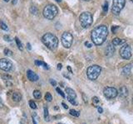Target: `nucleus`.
Wrapping results in <instances>:
<instances>
[{
    "mask_svg": "<svg viewBox=\"0 0 133 124\" xmlns=\"http://www.w3.org/2000/svg\"><path fill=\"white\" fill-rule=\"evenodd\" d=\"M108 35V29L107 27L105 25H101L95 27L92 31L91 37L93 41V43L97 46H100L106 41Z\"/></svg>",
    "mask_w": 133,
    "mask_h": 124,
    "instance_id": "f257e3e1",
    "label": "nucleus"
},
{
    "mask_svg": "<svg viewBox=\"0 0 133 124\" xmlns=\"http://www.w3.org/2000/svg\"><path fill=\"white\" fill-rule=\"evenodd\" d=\"M43 42L50 50H55L58 46V39L52 33H46L42 38Z\"/></svg>",
    "mask_w": 133,
    "mask_h": 124,
    "instance_id": "f03ea898",
    "label": "nucleus"
},
{
    "mask_svg": "<svg viewBox=\"0 0 133 124\" xmlns=\"http://www.w3.org/2000/svg\"><path fill=\"white\" fill-rule=\"evenodd\" d=\"M101 71V68L99 65H93L88 67V69L87 70V75L89 80H96L100 75Z\"/></svg>",
    "mask_w": 133,
    "mask_h": 124,
    "instance_id": "7ed1b4c3",
    "label": "nucleus"
},
{
    "mask_svg": "<svg viewBox=\"0 0 133 124\" xmlns=\"http://www.w3.org/2000/svg\"><path fill=\"white\" fill-rule=\"evenodd\" d=\"M58 8L57 7L53 4H50V5H47L43 9V16L44 17H46L47 19L52 20L53 19L54 17L57 16L58 14Z\"/></svg>",
    "mask_w": 133,
    "mask_h": 124,
    "instance_id": "20e7f679",
    "label": "nucleus"
},
{
    "mask_svg": "<svg viewBox=\"0 0 133 124\" xmlns=\"http://www.w3.org/2000/svg\"><path fill=\"white\" fill-rule=\"evenodd\" d=\"M79 21L83 28H87L92 23V15L89 12H84L80 15Z\"/></svg>",
    "mask_w": 133,
    "mask_h": 124,
    "instance_id": "39448f33",
    "label": "nucleus"
},
{
    "mask_svg": "<svg viewBox=\"0 0 133 124\" xmlns=\"http://www.w3.org/2000/svg\"><path fill=\"white\" fill-rule=\"evenodd\" d=\"M126 3V0H113L112 2V8H111V12L114 15H119L121 11L123 9Z\"/></svg>",
    "mask_w": 133,
    "mask_h": 124,
    "instance_id": "423d86ee",
    "label": "nucleus"
},
{
    "mask_svg": "<svg viewBox=\"0 0 133 124\" xmlns=\"http://www.w3.org/2000/svg\"><path fill=\"white\" fill-rule=\"evenodd\" d=\"M72 41H73V37L72 35L66 31L62 36V46L65 47V48H70L72 47Z\"/></svg>",
    "mask_w": 133,
    "mask_h": 124,
    "instance_id": "0eeeda50",
    "label": "nucleus"
},
{
    "mask_svg": "<svg viewBox=\"0 0 133 124\" xmlns=\"http://www.w3.org/2000/svg\"><path fill=\"white\" fill-rule=\"evenodd\" d=\"M120 55L125 60H129L131 57V48L129 45L126 44L120 49Z\"/></svg>",
    "mask_w": 133,
    "mask_h": 124,
    "instance_id": "6e6552de",
    "label": "nucleus"
},
{
    "mask_svg": "<svg viewBox=\"0 0 133 124\" xmlns=\"http://www.w3.org/2000/svg\"><path fill=\"white\" fill-rule=\"evenodd\" d=\"M13 68V63L7 58L0 60V69L3 71H9Z\"/></svg>",
    "mask_w": 133,
    "mask_h": 124,
    "instance_id": "1a4fd4ad",
    "label": "nucleus"
},
{
    "mask_svg": "<svg viewBox=\"0 0 133 124\" xmlns=\"http://www.w3.org/2000/svg\"><path fill=\"white\" fill-rule=\"evenodd\" d=\"M103 94L105 95V97L107 98H114L117 96L118 92L115 88L112 87H107L104 88Z\"/></svg>",
    "mask_w": 133,
    "mask_h": 124,
    "instance_id": "9d476101",
    "label": "nucleus"
},
{
    "mask_svg": "<svg viewBox=\"0 0 133 124\" xmlns=\"http://www.w3.org/2000/svg\"><path fill=\"white\" fill-rule=\"evenodd\" d=\"M27 79H28L30 81L32 82H35V81L38 80V76L36 73H34L33 70H28L27 71Z\"/></svg>",
    "mask_w": 133,
    "mask_h": 124,
    "instance_id": "9b49d317",
    "label": "nucleus"
},
{
    "mask_svg": "<svg viewBox=\"0 0 133 124\" xmlns=\"http://www.w3.org/2000/svg\"><path fill=\"white\" fill-rule=\"evenodd\" d=\"M115 52V48L113 47V45H108L107 48H106V51H105V55L107 56H111Z\"/></svg>",
    "mask_w": 133,
    "mask_h": 124,
    "instance_id": "f8f14e48",
    "label": "nucleus"
},
{
    "mask_svg": "<svg viewBox=\"0 0 133 124\" xmlns=\"http://www.w3.org/2000/svg\"><path fill=\"white\" fill-rule=\"evenodd\" d=\"M66 93L68 94V98H73V99H76L77 98V94L75 93V91L72 89L70 88H66Z\"/></svg>",
    "mask_w": 133,
    "mask_h": 124,
    "instance_id": "ddd939ff",
    "label": "nucleus"
},
{
    "mask_svg": "<svg viewBox=\"0 0 133 124\" xmlns=\"http://www.w3.org/2000/svg\"><path fill=\"white\" fill-rule=\"evenodd\" d=\"M131 70V65L128 64V65H125L124 68L122 69V73H123V74H125V75H128V74H130Z\"/></svg>",
    "mask_w": 133,
    "mask_h": 124,
    "instance_id": "4468645a",
    "label": "nucleus"
},
{
    "mask_svg": "<svg viewBox=\"0 0 133 124\" xmlns=\"http://www.w3.org/2000/svg\"><path fill=\"white\" fill-rule=\"evenodd\" d=\"M125 42L124 40H122V39H120V38H114L112 41H111V43L114 46V47H117V46H120L121 44H123Z\"/></svg>",
    "mask_w": 133,
    "mask_h": 124,
    "instance_id": "2eb2a0df",
    "label": "nucleus"
},
{
    "mask_svg": "<svg viewBox=\"0 0 133 124\" xmlns=\"http://www.w3.org/2000/svg\"><path fill=\"white\" fill-rule=\"evenodd\" d=\"M22 99V94L19 92H14L13 94V100L14 102H19Z\"/></svg>",
    "mask_w": 133,
    "mask_h": 124,
    "instance_id": "dca6fc26",
    "label": "nucleus"
},
{
    "mask_svg": "<svg viewBox=\"0 0 133 124\" xmlns=\"http://www.w3.org/2000/svg\"><path fill=\"white\" fill-rule=\"evenodd\" d=\"M120 95L122 97H127L128 95V89L127 88V87L125 86H122L121 88H120Z\"/></svg>",
    "mask_w": 133,
    "mask_h": 124,
    "instance_id": "f3484780",
    "label": "nucleus"
},
{
    "mask_svg": "<svg viewBox=\"0 0 133 124\" xmlns=\"http://www.w3.org/2000/svg\"><path fill=\"white\" fill-rule=\"evenodd\" d=\"M43 116H44V119L46 122L49 121V113H48V109L47 106H44L43 108Z\"/></svg>",
    "mask_w": 133,
    "mask_h": 124,
    "instance_id": "a211bd4d",
    "label": "nucleus"
},
{
    "mask_svg": "<svg viewBox=\"0 0 133 124\" xmlns=\"http://www.w3.org/2000/svg\"><path fill=\"white\" fill-rule=\"evenodd\" d=\"M15 41H16V43H17V47H18V49L20 51H23V44H22V42H21V41L17 37H15Z\"/></svg>",
    "mask_w": 133,
    "mask_h": 124,
    "instance_id": "6ab92c4d",
    "label": "nucleus"
},
{
    "mask_svg": "<svg viewBox=\"0 0 133 124\" xmlns=\"http://www.w3.org/2000/svg\"><path fill=\"white\" fill-rule=\"evenodd\" d=\"M33 96L35 98H37V99H39L41 98L42 97V94H41V92L39 90H35L33 92Z\"/></svg>",
    "mask_w": 133,
    "mask_h": 124,
    "instance_id": "aec40b11",
    "label": "nucleus"
},
{
    "mask_svg": "<svg viewBox=\"0 0 133 124\" xmlns=\"http://www.w3.org/2000/svg\"><path fill=\"white\" fill-rule=\"evenodd\" d=\"M69 113H70L71 115L74 116V117H79V115H80L79 112L74 110V109H71V110H70V112H69Z\"/></svg>",
    "mask_w": 133,
    "mask_h": 124,
    "instance_id": "412c9836",
    "label": "nucleus"
},
{
    "mask_svg": "<svg viewBox=\"0 0 133 124\" xmlns=\"http://www.w3.org/2000/svg\"><path fill=\"white\" fill-rule=\"evenodd\" d=\"M30 12H31V13H33V15H36V14H37V8H36V7L35 6H32L30 8Z\"/></svg>",
    "mask_w": 133,
    "mask_h": 124,
    "instance_id": "4be33fe9",
    "label": "nucleus"
},
{
    "mask_svg": "<svg viewBox=\"0 0 133 124\" xmlns=\"http://www.w3.org/2000/svg\"><path fill=\"white\" fill-rule=\"evenodd\" d=\"M45 99H46L48 102H51L52 100V96L51 95L50 93H48H48L46 94V95H45Z\"/></svg>",
    "mask_w": 133,
    "mask_h": 124,
    "instance_id": "5701e85b",
    "label": "nucleus"
},
{
    "mask_svg": "<svg viewBox=\"0 0 133 124\" xmlns=\"http://www.w3.org/2000/svg\"><path fill=\"white\" fill-rule=\"evenodd\" d=\"M3 52H4V54L7 55V56H11L13 55V52L10 51V50H8V48L4 49V51H3Z\"/></svg>",
    "mask_w": 133,
    "mask_h": 124,
    "instance_id": "b1692460",
    "label": "nucleus"
},
{
    "mask_svg": "<svg viewBox=\"0 0 133 124\" xmlns=\"http://www.w3.org/2000/svg\"><path fill=\"white\" fill-rule=\"evenodd\" d=\"M29 106H30V108H33V109H36V108H37V105H36V104H35V103H34L33 101H32V100L29 101Z\"/></svg>",
    "mask_w": 133,
    "mask_h": 124,
    "instance_id": "393cba45",
    "label": "nucleus"
},
{
    "mask_svg": "<svg viewBox=\"0 0 133 124\" xmlns=\"http://www.w3.org/2000/svg\"><path fill=\"white\" fill-rule=\"evenodd\" d=\"M2 78L3 80H12V76L11 75H8V74H3V75H2Z\"/></svg>",
    "mask_w": 133,
    "mask_h": 124,
    "instance_id": "a878e982",
    "label": "nucleus"
},
{
    "mask_svg": "<svg viewBox=\"0 0 133 124\" xmlns=\"http://www.w3.org/2000/svg\"><path fill=\"white\" fill-rule=\"evenodd\" d=\"M0 25H1V27H2V29H3V30L8 31V27H7V25H6L4 22H2V21H1V22H0Z\"/></svg>",
    "mask_w": 133,
    "mask_h": 124,
    "instance_id": "bb28decb",
    "label": "nucleus"
},
{
    "mask_svg": "<svg viewBox=\"0 0 133 124\" xmlns=\"http://www.w3.org/2000/svg\"><path fill=\"white\" fill-rule=\"evenodd\" d=\"M107 10H108V3L106 1V2H105V3H104V5H103V12L107 13Z\"/></svg>",
    "mask_w": 133,
    "mask_h": 124,
    "instance_id": "cd10ccee",
    "label": "nucleus"
},
{
    "mask_svg": "<svg viewBox=\"0 0 133 124\" xmlns=\"http://www.w3.org/2000/svg\"><path fill=\"white\" fill-rule=\"evenodd\" d=\"M56 90H57L58 93L59 94H60L62 98H65V94H64V93L60 89V88H56Z\"/></svg>",
    "mask_w": 133,
    "mask_h": 124,
    "instance_id": "c85d7f7f",
    "label": "nucleus"
},
{
    "mask_svg": "<svg viewBox=\"0 0 133 124\" xmlns=\"http://www.w3.org/2000/svg\"><path fill=\"white\" fill-rule=\"evenodd\" d=\"M68 101L71 103L72 104H73V105H77V104H78V103L75 101V99H73V98H68Z\"/></svg>",
    "mask_w": 133,
    "mask_h": 124,
    "instance_id": "c756f323",
    "label": "nucleus"
},
{
    "mask_svg": "<svg viewBox=\"0 0 133 124\" xmlns=\"http://www.w3.org/2000/svg\"><path fill=\"white\" fill-rule=\"evenodd\" d=\"M92 102H93L94 104H98V103H99V99H98V98H97V97H94V98H92Z\"/></svg>",
    "mask_w": 133,
    "mask_h": 124,
    "instance_id": "7c9ffc66",
    "label": "nucleus"
},
{
    "mask_svg": "<svg viewBox=\"0 0 133 124\" xmlns=\"http://www.w3.org/2000/svg\"><path fill=\"white\" fill-rule=\"evenodd\" d=\"M43 61H35V65H37V66H41V65H43Z\"/></svg>",
    "mask_w": 133,
    "mask_h": 124,
    "instance_id": "2f4dec72",
    "label": "nucleus"
},
{
    "mask_svg": "<svg viewBox=\"0 0 133 124\" xmlns=\"http://www.w3.org/2000/svg\"><path fill=\"white\" fill-rule=\"evenodd\" d=\"M119 28V27H117V26H114V27H112V28H111V31H112V32L115 34V33H117V30Z\"/></svg>",
    "mask_w": 133,
    "mask_h": 124,
    "instance_id": "473e14b6",
    "label": "nucleus"
},
{
    "mask_svg": "<svg viewBox=\"0 0 133 124\" xmlns=\"http://www.w3.org/2000/svg\"><path fill=\"white\" fill-rule=\"evenodd\" d=\"M3 39H4V40L7 41H11V39H10V37L8 36V35H5V36L3 37Z\"/></svg>",
    "mask_w": 133,
    "mask_h": 124,
    "instance_id": "72a5a7b5",
    "label": "nucleus"
},
{
    "mask_svg": "<svg viewBox=\"0 0 133 124\" xmlns=\"http://www.w3.org/2000/svg\"><path fill=\"white\" fill-rule=\"evenodd\" d=\"M50 83L52 84V86H56V85H57V83H56V81L54 80H50Z\"/></svg>",
    "mask_w": 133,
    "mask_h": 124,
    "instance_id": "f704fd0d",
    "label": "nucleus"
},
{
    "mask_svg": "<svg viewBox=\"0 0 133 124\" xmlns=\"http://www.w3.org/2000/svg\"><path fill=\"white\" fill-rule=\"evenodd\" d=\"M85 45H86V47H87L88 48H91V47H92V45L91 44V43H89L88 41H86V42H85Z\"/></svg>",
    "mask_w": 133,
    "mask_h": 124,
    "instance_id": "c9c22d12",
    "label": "nucleus"
},
{
    "mask_svg": "<svg viewBox=\"0 0 133 124\" xmlns=\"http://www.w3.org/2000/svg\"><path fill=\"white\" fill-rule=\"evenodd\" d=\"M62 106H63V108H64L65 109H68V105H66V104H65V103H64V102H62Z\"/></svg>",
    "mask_w": 133,
    "mask_h": 124,
    "instance_id": "e433bc0d",
    "label": "nucleus"
},
{
    "mask_svg": "<svg viewBox=\"0 0 133 124\" xmlns=\"http://www.w3.org/2000/svg\"><path fill=\"white\" fill-rule=\"evenodd\" d=\"M97 110H98V112H99L100 113H101V112H103V109L101 108V107H98V108H97Z\"/></svg>",
    "mask_w": 133,
    "mask_h": 124,
    "instance_id": "4c0bfd02",
    "label": "nucleus"
},
{
    "mask_svg": "<svg viewBox=\"0 0 133 124\" xmlns=\"http://www.w3.org/2000/svg\"><path fill=\"white\" fill-rule=\"evenodd\" d=\"M61 69H62V65H61V64H58V70H60Z\"/></svg>",
    "mask_w": 133,
    "mask_h": 124,
    "instance_id": "58836bf2",
    "label": "nucleus"
},
{
    "mask_svg": "<svg viewBox=\"0 0 133 124\" xmlns=\"http://www.w3.org/2000/svg\"><path fill=\"white\" fill-rule=\"evenodd\" d=\"M27 49H28L29 51H30V50H31V47H30V44H29V43L27 44Z\"/></svg>",
    "mask_w": 133,
    "mask_h": 124,
    "instance_id": "ea45409f",
    "label": "nucleus"
},
{
    "mask_svg": "<svg viewBox=\"0 0 133 124\" xmlns=\"http://www.w3.org/2000/svg\"><path fill=\"white\" fill-rule=\"evenodd\" d=\"M17 3V0H13V4H16Z\"/></svg>",
    "mask_w": 133,
    "mask_h": 124,
    "instance_id": "a19ab883",
    "label": "nucleus"
},
{
    "mask_svg": "<svg viewBox=\"0 0 133 124\" xmlns=\"http://www.w3.org/2000/svg\"><path fill=\"white\" fill-rule=\"evenodd\" d=\"M68 70H69V71H71V72H72V69H71V68H70V67H69V66L68 67Z\"/></svg>",
    "mask_w": 133,
    "mask_h": 124,
    "instance_id": "79ce46f5",
    "label": "nucleus"
},
{
    "mask_svg": "<svg viewBox=\"0 0 133 124\" xmlns=\"http://www.w3.org/2000/svg\"><path fill=\"white\" fill-rule=\"evenodd\" d=\"M33 124H37L36 121H35V119H33Z\"/></svg>",
    "mask_w": 133,
    "mask_h": 124,
    "instance_id": "37998d69",
    "label": "nucleus"
},
{
    "mask_svg": "<svg viewBox=\"0 0 133 124\" xmlns=\"http://www.w3.org/2000/svg\"><path fill=\"white\" fill-rule=\"evenodd\" d=\"M55 1H57L58 3H60V2H62V0H55Z\"/></svg>",
    "mask_w": 133,
    "mask_h": 124,
    "instance_id": "c03bdc74",
    "label": "nucleus"
},
{
    "mask_svg": "<svg viewBox=\"0 0 133 124\" xmlns=\"http://www.w3.org/2000/svg\"><path fill=\"white\" fill-rule=\"evenodd\" d=\"M54 109H55V110H57V109L58 110V107H55V108H54Z\"/></svg>",
    "mask_w": 133,
    "mask_h": 124,
    "instance_id": "a18cd8bd",
    "label": "nucleus"
},
{
    "mask_svg": "<svg viewBox=\"0 0 133 124\" xmlns=\"http://www.w3.org/2000/svg\"><path fill=\"white\" fill-rule=\"evenodd\" d=\"M3 1H4V2H6V3H8V2L9 1V0H3Z\"/></svg>",
    "mask_w": 133,
    "mask_h": 124,
    "instance_id": "49530a36",
    "label": "nucleus"
},
{
    "mask_svg": "<svg viewBox=\"0 0 133 124\" xmlns=\"http://www.w3.org/2000/svg\"><path fill=\"white\" fill-rule=\"evenodd\" d=\"M83 1H90V0H83Z\"/></svg>",
    "mask_w": 133,
    "mask_h": 124,
    "instance_id": "de8ad7c7",
    "label": "nucleus"
},
{
    "mask_svg": "<svg viewBox=\"0 0 133 124\" xmlns=\"http://www.w3.org/2000/svg\"><path fill=\"white\" fill-rule=\"evenodd\" d=\"M131 2H133V0H131Z\"/></svg>",
    "mask_w": 133,
    "mask_h": 124,
    "instance_id": "09e8293b",
    "label": "nucleus"
},
{
    "mask_svg": "<svg viewBox=\"0 0 133 124\" xmlns=\"http://www.w3.org/2000/svg\"><path fill=\"white\" fill-rule=\"evenodd\" d=\"M132 98H133V97H132Z\"/></svg>",
    "mask_w": 133,
    "mask_h": 124,
    "instance_id": "8fccbe9b",
    "label": "nucleus"
},
{
    "mask_svg": "<svg viewBox=\"0 0 133 124\" xmlns=\"http://www.w3.org/2000/svg\"><path fill=\"white\" fill-rule=\"evenodd\" d=\"M60 124H61V123H60Z\"/></svg>",
    "mask_w": 133,
    "mask_h": 124,
    "instance_id": "3c124183",
    "label": "nucleus"
}]
</instances>
